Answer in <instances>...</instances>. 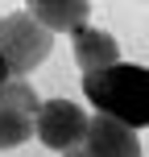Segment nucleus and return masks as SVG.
I'll use <instances>...</instances> for the list:
<instances>
[{
	"label": "nucleus",
	"instance_id": "f257e3e1",
	"mask_svg": "<svg viewBox=\"0 0 149 157\" xmlns=\"http://www.w3.org/2000/svg\"><path fill=\"white\" fill-rule=\"evenodd\" d=\"M83 95L100 116L128 128H149V66L116 62L108 71H91L83 75Z\"/></svg>",
	"mask_w": 149,
	"mask_h": 157
},
{
	"label": "nucleus",
	"instance_id": "f03ea898",
	"mask_svg": "<svg viewBox=\"0 0 149 157\" xmlns=\"http://www.w3.org/2000/svg\"><path fill=\"white\" fill-rule=\"evenodd\" d=\"M50 46H54V33L46 25H37L29 13L0 17V54H4L8 71L17 78H29V71H37L46 62Z\"/></svg>",
	"mask_w": 149,
	"mask_h": 157
},
{
	"label": "nucleus",
	"instance_id": "7ed1b4c3",
	"mask_svg": "<svg viewBox=\"0 0 149 157\" xmlns=\"http://www.w3.org/2000/svg\"><path fill=\"white\" fill-rule=\"evenodd\" d=\"M33 128H37V141L46 145V149L66 153V149H75V145L87 141L91 120H87V112L79 108V103H71V99H46L41 112H37V120H33Z\"/></svg>",
	"mask_w": 149,
	"mask_h": 157
},
{
	"label": "nucleus",
	"instance_id": "20e7f679",
	"mask_svg": "<svg viewBox=\"0 0 149 157\" xmlns=\"http://www.w3.org/2000/svg\"><path fill=\"white\" fill-rule=\"evenodd\" d=\"M87 153L91 157H141V141H137V128L120 124L112 116H91V128H87Z\"/></svg>",
	"mask_w": 149,
	"mask_h": 157
},
{
	"label": "nucleus",
	"instance_id": "39448f33",
	"mask_svg": "<svg viewBox=\"0 0 149 157\" xmlns=\"http://www.w3.org/2000/svg\"><path fill=\"white\" fill-rule=\"evenodd\" d=\"M25 13L37 25H46L50 33H75V29L87 25L91 4H87V0H33Z\"/></svg>",
	"mask_w": 149,
	"mask_h": 157
},
{
	"label": "nucleus",
	"instance_id": "423d86ee",
	"mask_svg": "<svg viewBox=\"0 0 149 157\" xmlns=\"http://www.w3.org/2000/svg\"><path fill=\"white\" fill-rule=\"evenodd\" d=\"M75 62L83 66V75L108 71V66L120 62V46H116V37H112V33L83 25V29H75Z\"/></svg>",
	"mask_w": 149,
	"mask_h": 157
},
{
	"label": "nucleus",
	"instance_id": "0eeeda50",
	"mask_svg": "<svg viewBox=\"0 0 149 157\" xmlns=\"http://www.w3.org/2000/svg\"><path fill=\"white\" fill-rule=\"evenodd\" d=\"M0 108L25 112V116H33V120H37L41 99H37V91H33V83H29V78H17V75H13L4 87H0Z\"/></svg>",
	"mask_w": 149,
	"mask_h": 157
},
{
	"label": "nucleus",
	"instance_id": "6e6552de",
	"mask_svg": "<svg viewBox=\"0 0 149 157\" xmlns=\"http://www.w3.org/2000/svg\"><path fill=\"white\" fill-rule=\"evenodd\" d=\"M29 136H37L33 116L13 112V108H0V149H17V145H25Z\"/></svg>",
	"mask_w": 149,
	"mask_h": 157
},
{
	"label": "nucleus",
	"instance_id": "1a4fd4ad",
	"mask_svg": "<svg viewBox=\"0 0 149 157\" xmlns=\"http://www.w3.org/2000/svg\"><path fill=\"white\" fill-rule=\"evenodd\" d=\"M8 78H13V71H8V62H4V54H0V87H4Z\"/></svg>",
	"mask_w": 149,
	"mask_h": 157
},
{
	"label": "nucleus",
	"instance_id": "9d476101",
	"mask_svg": "<svg viewBox=\"0 0 149 157\" xmlns=\"http://www.w3.org/2000/svg\"><path fill=\"white\" fill-rule=\"evenodd\" d=\"M62 157H91V153H87V145H75V149H66Z\"/></svg>",
	"mask_w": 149,
	"mask_h": 157
}]
</instances>
